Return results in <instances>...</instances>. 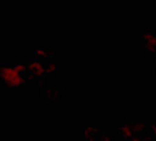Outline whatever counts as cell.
I'll return each instance as SVG.
<instances>
[{
	"label": "cell",
	"mask_w": 156,
	"mask_h": 141,
	"mask_svg": "<svg viewBox=\"0 0 156 141\" xmlns=\"http://www.w3.org/2000/svg\"><path fill=\"white\" fill-rule=\"evenodd\" d=\"M0 78H2V80L9 86H19L24 83L23 72L19 71L16 69V66L2 69L0 70Z\"/></svg>",
	"instance_id": "obj_1"
},
{
	"label": "cell",
	"mask_w": 156,
	"mask_h": 141,
	"mask_svg": "<svg viewBox=\"0 0 156 141\" xmlns=\"http://www.w3.org/2000/svg\"><path fill=\"white\" fill-rule=\"evenodd\" d=\"M27 72H29L33 76H40L46 72V66L45 64L40 60H34L27 66Z\"/></svg>",
	"instance_id": "obj_2"
},
{
	"label": "cell",
	"mask_w": 156,
	"mask_h": 141,
	"mask_svg": "<svg viewBox=\"0 0 156 141\" xmlns=\"http://www.w3.org/2000/svg\"><path fill=\"white\" fill-rule=\"evenodd\" d=\"M142 39H144L146 49L151 53H156V35L152 31H146L142 36Z\"/></svg>",
	"instance_id": "obj_3"
}]
</instances>
